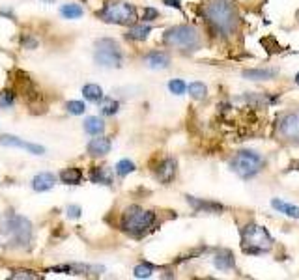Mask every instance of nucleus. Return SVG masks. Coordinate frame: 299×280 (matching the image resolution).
Masks as SVG:
<instances>
[{"label":"nucleus","mask_w":299,"mask_h":280,"mask_svg":"<svg viewBox=\"0 0 299 280\" xmlns=\"http://www.w3.org/2000/svg\"><path fill=\"white\" fill-rule=\"evenodd\" d=\"M279 133L286 140L299 142V112L284 114L279 118Z\"/></svg>","instance_id":"9"},{"label":"nucleus","mask_w":299,"mask_h":280,"mask_svg":"<svg viewBox=\"0 0 299 280\" xmlns=\"http://www.w3.org/2000/svg\"><path fill=\"white\" fill-rule=\"evenodd\" d=\"M11 278H28V280H34V278H39V275H36L34 271H28V269H17V271H13Z\"/></svg>","instance_id":"31"},{"label":"nucleus","mask_w":299,"mask_h":280,"mask_svg":"<svg viewBox=\"0 0 299 280\" xmlns=\"http://www.w3.org/2000/svg\"><path fill=\"white\" fill-rule=\"evenodd\" d=\"M0 144L2 146H8V148H22V150L30 151L34 155H43L45 153V148L39 144H30V142H25V140L17 138L13 135H2L0 136Z\"/></svg>","instance_id":"10"},{"label":"nucleus","mask_w":299,"mask_h":280,"mask_svg":"<svg viewBox=\"0 0 299 280\" xmlns=\"http://www.w3.org/2000/svg\"><path fill=\"white\" fill-rule=\"evenodd\" d=\"M56 183V176L51 172H41L38 174L36 178L32 179V189L36 193H45V191H51Z\"/></svg>","instance_id":"11"},{"label":"nucleus","mask_w":299,"mask_h":280,"mask_svg":"<svg viewBox=\"0 0 299 280\" xmlns=\"http://www.w3.org/2000/svg\"><path fill=\"white\" fill-rule=\"evenodd\" d=\"M118 107H120L118 101H114V99H105L103 105H101V112L112 116V114L118 112Z\"/></svg>","instance_id":"28"},{"label":"nucleus","mask_w":299,"mask_h":280,"mask_svg":"<svg viewBox=\"0 0 299 280\" xmlns=\"http://www.w3.org/2000/svg\"><path fill=\"white\" fill-rule=\"evenodd\" d=\"M60 179H62L64 183H67V185H79V183H81V179H82L81 168H75V167L65 168V170H62V172H60Z\"/></svg>","instance_id":"16"},{"label":"nucleus","mask_w":299,"mask_h":280,"mask_svg":"<svg viewBox=\"0 0 299 280\" xmlns=\"http://www.w3.org/2000/svg\"><path fill=\"white\" fill-rule=\"evenodd\" d=\"M206 86H204V82H191L189 84V94L191 97H195V99H204L206 97Z\"/></svg>","instance_id":"25"},{"label":"nucleus","mask_w":299,"mask_h":280,"mask_svg":"<svg viewBox=\"0 0 299 280\" xmlns=\"http://www.w3.org/2000/svg\"><path fill=\"white\" fill-rule=\"evenodd\" d=\"M153 267L152 264H141V265H136L135 267V276L136 278H148V276L153 273Z\"/></svg>","instance_id":"27"},{"label":"nucleus","mask_w":299,"mask_h":280,"mask_svg":"<svg viewBox=\"0 0 299 280\" xmlns=\"http://www.w3.org/2000/svg\"><path fill=\"white\" fill-rule=\"evenodd\" d=\"M295 82H297V84H299V73H297V77H295Z\"/></svg>","instance_id":"34"},{"label":"nucleus","mask_w":299,"mask_h":280,"mask_svg":"<svg viewBox=\"0 0 299 280\" xmlns=\"http://www.w3.org/2000/svg\"><path fill=\"white\" fill-rule=\"evenodd\" d=\"M94 58L103 67H120L122 64V51L114 39H99L96 41Z\"/></svg>","instance_id":"8"},{"label":"nucleus","mask_w":299,"mask_h":280,"mask_svg":"<svg viewBox=\"0 0 299 280\" xmlns=\"http://www.w3.org/2000/svg\"><path fill=\"white\" fill-rule=\"evenodd\" d=\"M241 247L247 254H264L273 247V239L262 226L247 224L241 230Z\"/></svg>","instance_id":"4"},{"label":"nucleus","mask_w":299,"mask_h":280,"mask_svg":"<svg viewBox=\"0 0 299 280\" xmlns=\"http://www.w3.org/2000/svg\"><path fill=\"white\" fill-rule=\"evenodd\" d=\"M163 41L169 47H174L178 51H196V49L200 47L202 38L200 32L195 27L179 25V27H172L165 32Z\"/></svg>","instance_id":"3"},{"label":"nucleus","mask_w":299,"mask_h":280,"mask_svg":"<svg viewBox=\"0 0 299 280\" xmlns=\"http://www.w3.org/2000/svg\"><path fill=\"white\" fill-rule=\"evenodd\" d=\"M65 110L70 114H73V116H79V114H84L86 105L82 101H67L65 103Z\"/></svg>","instance_id":"26"},{"label":"nucleus","mask_w":299,"mask_h":280,"mask_svg":"<svg viewBox=\"0 0 299 280\" xmlns=\"http://www.w3.org/2000/svg\"><path fill=\"white\" fill-rule=\"evenodd\" d=\"M144 62H146L148 67H153V69H165V67L170 64V58H169V54L163 53V51H153V53H150L146 58H144Z\"/></svg>","instance_id":"13"},{"label":"nucleus","mask_w":299,"mask_h":280,"mask_svg":"<svg viewBox=\"0 0 299 280\" xmlns=\"http://www.w3.org/2000/svg\"><path fill=\"white\" fill-rule=\"evenodd\" d=\"M232 264H234V260H232V254L228 252V250H223V252H219L217 260H215V265H217L219 269H230L232 267Z\"/></svg>","instance_id":"23"},{"label":"nucleus","mask_w":299,"mask_h":280,"mask_svg":"<svg viewBox=\"0 0 299 280\" xmlns=\"http://www.w3.org/2000/svg\"><path fill=\"white\" fill-rule=\"evenodd\" d=\"M271 205L279 211V213H284V215L294 217V219H299V207L288 204V202H283V200L275 198V200H271Z\"/></svg>","instance_id":"18"},{"label":"nucleus","mask_w":299,"mask_h":280,"mask_svg":"<svg viewBox=\"0 0 299 280\" xmlns=\"http://www.w3.org/2000/svg\"><path fill=\"white\" fill-rule=\"evenodd\" d=\"M105 22H112V25H135L136 22V10L135 6L127 4V2H107L98 13Z\"/></svg>","instance_id":"5"},{"label":"nucleus","mask_w":299,"mask_h":280,"mask_svg":"<svg viewBox=\"0 0 299 280\" xmlns=\"http://www.w3.org/2000/svg\"><path fill=\"white\" fill-rule=\"evenodd\" d=\"M15 103V96L11 92H0V108H10Z\"/></svg>","instance_id":"29"},{"label":"nucleus","mask_w":299,"mask_h":280,"mask_svg":"<svg viewBox=\"0 0 299 280\" xmlns=\"http://www.w3.org/2000/svg\"><path fill=\"white\" fill-rule=\"evenodd\" d=\"M202 13L206 17L208 25L221 38H230L238 32L239 15L234 2L230 0H206L202 6Z\"/></svg>","instance_id":"1"},{"label":"nucleus","mask_w":299,"mask_h":280,"mask_svg":"<svg viewBox=\"0 0 299 280\" xmlns=\"http://www.w3.org/2000/svg\"><path fill=\"white\" fill-rule=\"evenodd\" d=\"M176 176V161L174 159H165L161 165L157 167V178L161 181H170Z\"/></svg>","instance_id":"14"},{"label":"nucleus","mask_w":299,"mask_h":280,"mask_svg":"<svg viewBox=\"0 0 299 280\" xmlns=\"http://www.w3.org/2000/svg\"><path fill=\"white\" fill-rule=\"evenodd\" d=\"M153 17H157V11L152 10V8H146L144 10V21H152Z\"/></svg>","instance_id":"33"},{"label":"nucleus","mask_w":299,"mask_h":280,"mask_svg":"<svg viewBox=\"0 0 299 280\" xmlns=\"http://www.w3.org/2000/svg\"><path fill=\"white\" fill-rule=\"evenodd\" d=\"M114 170H116V174H118V176H122V178H124V176H127V174L135 172V162L129 161V159H122V161L116 162Z\"/></svg>","instance_id":"22"},{"label":"nucleus","mask_w":299,"mask_h":280,"mask_svg":"<svg viewBox=\"0 0 299 280\" xmlns=\"http://www.w3.org/2000/svg\"><path fill=\"white\" fill-rule=\"evenodd\" d=\"M169 88H170V92L176 94V96H181V94L185 92V82L183 81H179V79H174V81H170L169 82Z\"/></svg>","instance_id":"30"},{"label":"nucleus","mask_w":299,"mask_h":280,"mask_svg":"<svg viewBox=\"0 0 299 280\" xmlns=\"http://www.w3.org/2000/svg\"><path fill=\"white\" fill-rule=\"evenodd\" d=\"M65 213H67V217L70 219H79L81 217V213H82V209L79 207V205H67V209H65Z\"/></svg>","instance_id":"32"},{"label":"nucleus","mask_w":299,"mask_h":280,"mask_svg":"<svg viewBox=\"0 0 299 280\" xmlns=\"http://www.w3.org/2000/svg\"><path fill=\"white\" fill-rule=\"evenodd\" d=\"M155 222V213L146 211L139 205H129L122 217V230L133 237H142L153 226Z\"/></svg>","instance_id":"2"},{"label":"nucleus","mask_w":299,"mask_h":280,"mask_svg":"<svg viewBox=\"0 0 299 280\" xmlns=\"http://www.w3.org/2000/svg\"><path fill=\"white\" fill-rule=\"evenodd\" d=\"M0 230L6 236H10L11 243L17 245V247H27L30 239H32V224H30L28 219L21 215H8Z\"/></svg>","instance_id":"6"},{"label":"nucleus","mask_w":299,"mask_h":280,"mask_svg":"<svg viewBox=\"0 0 299 280\" xmlns=\"http://www.w3.org/2000/svg\"><path fill=\"white\" fill-rule=\"evenodd\" d=\"M245 77H249V79H252V81H267V79L275 77V71H269V69L245 71Z\"/></svg>","instance_id":"24"},{"label":"nucleus","mask_w":299,"mask_h":280,"mask_svg":"<svg viewBox=\"0 0 299 280\" xmlns=\"http://www.w3.org/2000/svg\"><path fill=\"white\" fill-rule=\"evenodd\" d=\"M90 179H92L94 183H101V185H110V181H112V178H110V172L107 170V168H103V167L92 168Z\"/></svg>","instance_id":"19"},{"label":"nucleus","mask_w":299,"mask_h":280,"mask_svg":"<svg viewBox=\"0 0 299 280\" xmlns=\"http://www.w3.org/2000/svg\"><path fill=\"white\" fill-rule=\"evenodd\" d=\"M84 131H86L88 135H92V136L101 135V133L105 131L103 120L98 118V116H90V118H86V120H84Z\"/></svg>","instance_id":"15"},{"label":"nucleus","mask_w":299,"mask_h":280,"mask_svg":"<svg viewBox=\"0 0 299 280\" xmlns=\"http://www.w3.org/2000/svg\"><path fill=\"white\" fill-rule=\"evenodd\" d=\"M150 30H152L150 27H144V25H135V27L129 28V32H127V38H129V39H139V41H142V39L148 38Z\"/></svg>","instance_id":"20"},{"label":"nucleus","mask_w":299,"mask_h":280,"mask_svg":"<svg viewBox=\"0 0 299 280\" xmlns=\"http://www.w3.org/2000/svg\"><path fill=\"white\" fill-rule=\"evenodd\" d=\"M230 167H232V170H234L238 176L247 179V178L256 176V174L264 168V159H262V155H258L256 151L245 150V151L236 153L232 162H230Z\"/></svg>","instance_id":"7"},{"label":"nucleus","mask_w":299,"mask_h":280,"mask_svg":"<svg viewBox=\"0 0 299 280\" xmlns=\"http://www.w3.org/2000/svg\"><path fill=\"white\" fill-rule=\"evenodd\" d=\"M82 96L86 101H92V103H99L103 101V90L99 84H86V86L82 88Z\"/></svg>","instance_id":"17"},{"label":"nucleus","mask_w":299,"mask_h":280,"mask_svg":"<svg viewBox=\"0 0 299 280\" xmlns=\"http://www.w3.org/2000/svg\"><path fill=\"white\" fill-rule=\"evenodd\" d=\"M110 150V140L105 138V136H98V138H92L90 144H88V153L92 157H103L107 155Z\"/></svg>","instance_id":"12"},{"label":"nucleus","mask_w":299,"mask_h":280,"mask_svg":"<svg viewBox=\"0 0 299 280\" xmlns=\"http://www.w3.org/2000/svg\"><path fill=\"white\" fill-rule=\"evenodd\" d=\"M60 13H62L65 19H79L84 11H82V8L79 4H65L60 8Z\"/></svg>","instance_id":"21"}]
</instances>
